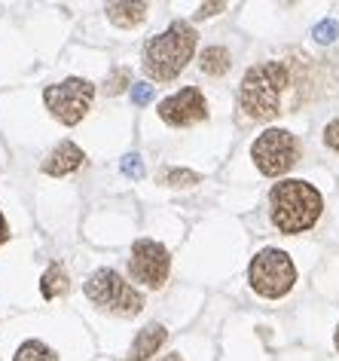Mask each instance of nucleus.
<instances>
[{
    "instance_id": "nucleus-21",
    "label": "nucleus",
    "mask_w": 339,
    "mask_h": 361,
    "mask_svg": "<svg viewBox=\"0 0 339 361\" xmlns=\"http://www.w3.org/2000/svg\"><path fill=\"white\" fill-rule=\"evenodd\" d=\"M324 144L333 153H339V120H330L327 129H324Z\"/></svg>"
},
{
    "instance_id": "nucleus-11",
    "label": "nucleus",
    "mask_w": 339,
    "mask_h": 361,
    "mask_svg": "<svg viewBox=\"0 0 339 361\" xmlns=\"http://www.w3.org/2000/svg\"><path fill=\"white\" fill-rule=\"evenodd\" d=\"M165 340H168V331L162 328V324H159V322L147 324V328L135 337V343H132V349H129L126 361H147L150 355H156V352L162 349V343H165Z\"/></svg>"
},
{
    "instance_id": "nucleus-5",
    "label": "nucleus",
    "mask_w": 339,
    "mask_h": 361,
    "mask_svg": "<svg viewBox=\"0 0 339 361\" xmlns=\"http://www.w3.org/2000/svg\"><path fill=\"white\" fill-rule=\"evenodd\" d=\"M248 282L260 297L266 300H279L297 285V267L288 251L281 248H263L257 251V257L251 260V269H248Z\"/></svg>"
},
{
    "instance_id": "nucleus-23",
    "label": "nucleus",
    "mask_w": 339,
    "mask_h": 361,
    "mask_svg": "<svg viewBox=\"0 0 339 361\" xmlns=\"http://www.w3.org/2000/svg\"><path fill=\"white\" fill-rule=\"evenodd\" d=\"M10 242V227H6V218L0 214V245H6Z\"/></svg>"
},
{
    "instance_id": "nucleus-8",
    "label": "nucleus",
    "mask_w": 339,
    "mask_h": 361,
    "mask_svg": "<svg viewBox=\"0 0 339 361\" xmlns=\"http://www.w3.org/2000/svg\"><path fill=\"white\" fill-rule=\"evenodd\" d=\"M129 273L135 282L147 285V288H162L172 273V255L162 242L156 239H138L132 245V257H129Z\"/></svg>"
},
{
    "instance_id": "nucleus-25",
    "label": "nucleus",
    "mask_w": 339,
    "mask_h": 361,
    "mask_svg": "<svg viewBox=\"0 0 339 361\" xmlns=\"http://www.w3.org/2000/svg\"><path fill=\"white\" fill-rule=\"evenodd\" d=\"M333 343H336V349H339V328H336V337H333Z\"/></svg>"
},
{
    "instance_id": "nucleus-6",
    "label": "nucleus",
    "mask_w": 339,
    "mask_h": 361,
    "mask_svg": "<svg viewBox=\"0 0 339 361\" xmlns=\"http://www.w3.org/2000/svg\"><path fill=\"white\" fill-rule=\"evenodd\" d=\"M92 98H95V86L83 77H68L56 86L43 89V104L61 126H77L89 114Z\"/></svg>"
},
{
    "instance_id": "nucleus-14",
    "label": "nucleus",
    "mask_w": 339,
    "mask_h": 361,
    "mask_svg": "<svg viewBox=\"0 0 339 361\" xmlns=\"http://www.w3.org/2000/svg\"><path fill=\"white\" fill-rule=\"evenodd\" d=\"M68 288H70V279L65 273V267H61V264H49V269L40 279V294L46 297V300H56V297L68 294Z\"/></svg>"
},
{
    "instance_id": "nucleus-20",
    "label": "nucleus",
    "mask_w": 339,
    "mask_h": 361,
    "mask_svg": "<svg viewBox=\"0 0 339 361\" xmlns=\"http://www.w3.org/2000/svg\"><path fill=\"white\" fill-rule=\"evenodd\" d=\"M153 92H156V89L150 83H135V86H132V104H138V107L150 104V102H153Z\"/></svg>"
},
{
    "instance_id": "nucleus-22",
    "label": "nucleus",
    "mask_w": 339,
    "mask_h": 361,
    "mask_svg": "<svg viewBox=\"0 0 339 361\" xmlns=\"http://www.w3.org/2000/svg\"><path fill=\"white\" fill-rule=\"evenodd\" d=\"M223 10V4H205L199 13H196V19H208V16H214V13H220Z\"/></svg>"
},
{
    "instance_id": "nucleus-18",
    "label": "nucleus",
    "mask_w": 339,
    "mask_h": 361,
    "mask_svg": "<svg viewBox=\"0 0 339 361\" xmlns=\"http://www.w3.org/2000/svg\"><path fill=\"white\" fill-rule=\"evenodd\" d=\"M312 37H315V43H321V47H330V43L339 37V22H336V19L318 22L315 28H312Z\"/></svg>"
},
{
    "instance_id": "nucleus-24",
    "label": "nucleus",
    "mask_w": 339,
    "mask_h": 361,
    "mask_svg": "<svg viewBox=\"0 0 339 361\" xmlns=\"http://www.w3.org/2000/svg\"><path fill=\"white\" fill-rule=\"evenodd\" d=\"M159 361H184L181 355H174V352H172V355H165V358H159Z\"/></svg>"
},
{
    "instance_id": "nucleus-10",
    "label": "nucleus",
    "mask_w": 339,
    "mask_h": 361,
    "mask_svg": "<svg viewBox=\"0 0 339 361\" xmlns=\"http://www.w3.org/2000/svg\"><path fill=\"white\" fill-rule=\"evenodd\" d=\"M83 162H86V153L79 150L74 141H61L58 147L43 159V171L52 175V178H65V175H70V171L83 169Z\"/></svg>"
},
{
    "instance_id": "nucleus-15",
    "label": "nucleus",
    "mask_w": 339,
    "mask_h": 361,
    "mask_svg": "<svg viewBox=\"0 0 339 361\" xmlns=\"http://www.w3.org/2000/svg\"><path fill=\"white\" fill-rule=\"evenodd\" d=\"M13 361H58V355L46 346V343H40V340H25L22 346L15 349Z\"/></svg>"
},
{
    "instance_id": "nucleus-13",
    "label": "nucleus",
    "mask_w": 339,
    "mask_h": 361,
    "mask_svg": "<svg viewBox=\"0 0 339 361\" xmlns=\"http://www.w3.org/2000/svg\"><path fill=\"white\" fill-rule=\"evenodd\" d=\"M229 65H233L229 49L217 47V43L208 49H202V56H199V68H202V74H208V77H223L229 71Z\"/></svg>"
},
{
    "instance_id": "nucleus-1",
    "label": "nucleus",
    "mask_w": 339,
    "mask_h": 361,
    "mask_svg": "<svg viewBox=\"0 0 339 361\" xmlns=\"http://www.w3.org/2000/svg\"><path fill=\"white\" fill-rule=\"evenodd\" d=\"M315 95V80H312V61H257L248 68V74L238 86L236 107L251 123H266L281 114L297 111Z\"/></svg>"
},
{
    "instance_id": "nucleus-2",
    "label": "nucleus",
    "mask_w": 339,
    "mask_h": 361,
    "mask_svg": "<svg viewBox=\"0 0 339 361\" xmlns=\"http://www.w3.org/2000/svg\"><path fill=\"white\" fill-rule=\"evenodd\" d=\"M321 212H324V196L309 180H279L269 193V218L284 236L312 230L318 224Z\"/></svg>"
},
{
    "instance_id": "nucleus-9",
    "label": "nucleus",
    "mask_w": 339,
    "mask_h": 361,
    "mask_svg": "<svg viewBox=\"0 0 339 361\" xmlns=\"http://www.w3.org/2000/svg\"><path fill=\"white\" fill-rule=\"evenodd\" d=\"M156 114H159L162 123L174 126V129H184V126H196L208 116V102H205L202 89L184 86L181 92L162 98L159 107H156Z\"/></svg>"
},
{
    "instance_id": "nucleus-12",
    "label": "nucleus",
    "mask_w": 339,
    "mask_h": 361,
    "mask_svg": "<svg viewBox=\"0 0 339 361\" xmlns=\"http://www.w3.org/2000/svg\"><path fill=\"white\" fill-rule=\"evenodd\" d=\"M107 19L117 28H135L147 19V4H110L107 6Z\"/></svg>"
},
{
    "instance_id": "nucleus-4",
    "label": "nucleus",
    "mask_w": 339,
    "mask_h": 361,
    "mask_svg": "<svg viewBox=\"0 0 339 361\" xmlns=\"http://www.w3.org/2000/svg\"><path fill=\"white\" fill-rule=\"evenodd\" d=\"M83 291L98 310L122 315V319H132V315H138L141 310H144V297H141V291L132 288L126 279L110 267L95 269V273L86 279Z\"/></svg>"
},
{
    "instance_id": "nucleus-17",
    "label": "nucleus",
    "mask_w": 339,
    "mask_h": 361,
    "mask_svg": "<svg viewBox=\"0 0 339 361\" xmlns=\"http://www.w3.org/2000/svg\"><path fill=\"white\" fill-rule=\"evenodd\" d=\"M129 86H132V71L129 68H117L110 77L104 80V92L107 95H120V92H126Z\"/></svg>"
},
{
    "instance_id": "nucleus-3",
    "label": "nucleus",
    "mask_w": 339,
    "mask_h": 361,
    "mask_svg": "<svg viewBox=\"0 0 339 361\" xmlns=\"http://www.w3.org/2000/svg\"><path fill=\"white\" fill-rule=\"evenodd\" d=\"M196 40H199V34H196V28L190 22H184V19L172 22L162 34H156V37L147 40L144 61H141V65H144V74L150 80H156V83L174 80L193 61Z\"/></svg>"
},
{
    "instance_id": "nucleus-19",
    "label": "nucleus",
    "mask_w": 339,
    "mask_h": 361,
    "mask_svg": "<svg viewBox=\"0 0 339 361\" xmlns=\"http://www.w3.org/2000/svg\"><path fill=\"white\" fill-rule=\"evenodd\" d=\"M120 171L126 178H135V180L144 178V159H141L138 153H126V157L120 159Z\"/></svg>"
},
{
    "instance_id": "nucleus-16",
    "label": "nucleus",
    "mask_w": 339,
    "mask_h": 361,
    "mask_svg": "<svg viewBox=\"0 0 339 361\" xmlns=\"http://www.w3.org/2000/svg\"><path fill=\"white\" fill-rule=\"evenodd\" d=\"M159 184H165V187H193V184H199V175L190 169H165L162 175H159Z\"/></svg>"
},
{
    "instance_id": "nucleus-7",
    "label": "nucleus",
    "mask_w": 339,
    "mask_h": 361,
    "mask_svg": "<svg viewBox=\"0 0 339 361\" xmlns=\"http://www.w3.org/2000/svg\"><path fill=\"white\" fill-rule=\"evenodd\" d=\"M251 159L266 178H279L300 162V141L288 129H266L251 144Z\"/></svg>"
}]
</instances>
